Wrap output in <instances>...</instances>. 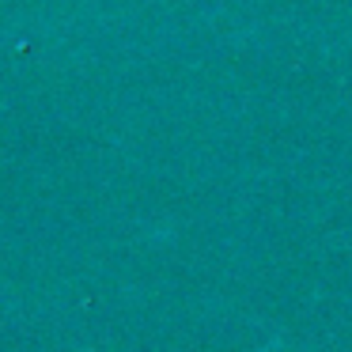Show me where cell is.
Segmentation results:
<instances>
[{
	"label": "cell",
	"instance_id": "obj_1",
	"mask_svg": "<svg viewBox=\"0 0 352 352\" xmlns=\"http://www.w3.org/2000/svg\"><path fill=\"white\" fill-rule=\"evenodd\" d=\"M261 352H303V349H296V344H288V341H273V344H265Z\"/></svg>",
	"mask_w": 352,
	"mask_h": 352
}]
</instances>
